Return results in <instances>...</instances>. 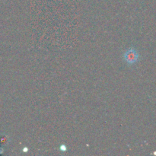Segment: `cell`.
<instances>
[{"label": "cell", "mask_w": 156, "mask_h": 156, "mask_svg": "<svg viewBox=\"0 0 156 156\" xmlns=\"http://www.w3.org/2000/svg\"><path fill=\"white\" fill-rule=\"evenodd\" d=\"M125 61L128 64H134L137 62L139 58V55L134 48H129L123 55Z\"/></svg>", "instance_id": "obj_1"}]
</instances>
